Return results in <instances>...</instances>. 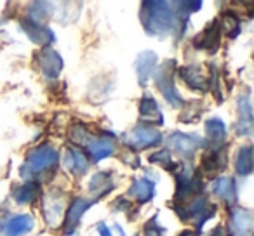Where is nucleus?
<instances>
[{"label":"nucleus","mask_w":254,"mask_h":236,"mask_svg":"<svg viewBox=\"0 0 254 236\" xmlns=\"http://www.w3.org/2000/svg\"><path fill=\"white\" fill-rule=\"evenodd\" d=\"M178 7L181 4L178 2ZM188 14L181 9H174L169 2H143L141 4V23L148 35H174L180 39L187 32Z\"/></svg>","instance_id":"f257e3e1"},{"label":"nucleus","mask_w":254,"mask_h":236,"mask_svg":"<svg viewBox=\"0 0 254 236\" xmlns=\"http://www.w3.org/2000/svg\"><path fill=\"white\" fill-rule=\"evenodd\" d=\"M60 162V153L49 144H44L40 148L33 149L26 158V163L21 167V177L23 179H30V177L37 176V174L47 172V170L54 169Z\"/></svg>","instance_id":"f03ea898"},{"label":"nucleus","mask_w":254,"mask_h":236,"mask_svg":"<svg viewBox=\"0 0 254 236\" xmlns=\"http://www.w3.org/2000/svg\"><path fill=\"white\" fill-rule=\"evenodd\" d=\"M174 61H167L166 64L159 68L155 71V85L159 87V91L162 92V95L166 97V101L169 102L173 108H183L185 99L181 97V94L178 92L176 85H174Z\"/></svg>","instance_id":"7ed1b4c3"},{"label":"nucleus","mask_w":254,"mask_h":236,"mask_svg":"<svg viewBox=\"0 0 254 236\" xmlns=\"http://www.w3.org/2000/svg\"><path fill=\"white\" fill-rule=\"evenodd\" d=\"M124 142L131 149L139 151V149H148V148H153V146L160 144V142H162V134H160L155 127H152V125L139 124V125H136L129 134H126Z\"/></svg>","instance_id":"20e7f679"},{"label":"nucleus","mask_w":254,"mask_h":236,"mask_svg":"<svg viewBox=\"0 0 254 236\" xmlns=\"http://www.w3.org/2000/svg\"><path fill=\"white\" fill-rule=\"evenodd\" d=\"M167 144H169V151H176L178 155L185 156V158H190L195 155L198 148H205V141L198 136L191 134H183V132H174L167 139Z\"/></svg>","instance_id":"39448f33"},{"label":"nucleus","mask_w":254,"mask_h":236,"mask_svg":"<svg viewBox=\"0 0 254 236\" xmlns=\"http://www.w3.org/2000/svg\"><path fill=\"white\" fill-rule=\"evenodd\" d=\"M37 64H39L40 71L46 77V80H56L60 77L61 70H63V59L61 56L51 47H44L35 57Z\"/></svg>","instance_id":"423d86ee"},{"label":"nucleus","mask_w":254,"mask_h":236,"mask_svg":"<svg viewBox=\"0 0 254 236\" xmlns=\"http://www.w3.org/2000/svg\"><path fill=\"white\" fill-rule=\"evenodd\" d=\"M230 236H253V212L242 207L230 208Z\"/></svg>","instance_id":"0eeeda50"},{"label":"nucleus","mask_w":254,"mask_h":236,"mask_svg":"<svg viewBox=\"0 0 254 236\" xmlns=\"http://www.w3.org/2000/svg\"><path fill=\"white\" fill-rule=\"evenodd\" d=\"M219 42H221V23L218 19H212L204 28V32L200 35H197V39L193 40V46L200 50L216 52V49L219 47Z\"/></svg>","instance_id":"6e6552de"},{"label":"nucleus","mask_w":254,"mask_h":236,"mask_svg":"<svg viewBox=\"0 0 254 236\" xmlns=\"http://www.w3.org/2000/svg\"><path fill=\"white\" fill-rule=\"evenodd\" d=\"M89 158L94 163L101 162V160L108 158L115 153V142H113L112 136H99V138H92L85 146Z\"/></svg>","instance_id":"1a4fd4ad"},{"label":"nucleus","mask_w":254,"mask_h":236,"mask_svg":"<svg viewBox=\"0 0 254 236\" xmlns=\"http://www.w3.org/2000/svg\"><path fill=\"white\" fill-rule=\"evenodd\" d=\"M91 205H92V201L85 200V198H75V200L71 201L70 208H68V212H66V217H64V226H63L64 235H73L78 222H80V217L91 208Z\"/></svg>","instance_id":"9d476101"},{"label":"nucleus","mask_w":254,"mask_h":236,"mask_svg":"<svg viewBox=\"0 0 254 236\" xmlns=\"http://www.w3.org/2000/svg\"><path fill=\"white\" fill-rule=\"evenodd\" d=\"M157 54L153 50H143L138 57H136V73H138V82L139 85H146L148 78L153 75L157 68Z\"/></svg>","instance_id":"9b49d317"},{"label":"nucleus","mask_w":254,"mask_h":236,"mask_svg":"<svg viewBox=\"0 0 254 236\" xmlns=\"http://www.w3.org/2000/svg\"><path fill=\"white\" fill-rule=\"evenodd\" d=\"M226 160H228V151L226 146H219V148H212L207 155L202 158V167L207 174H216L225 170Z\"/></svg>","instance_id":"f8f14e48"},{"label":"nucleus","mask_w":254,"mask_h":236,"mask_svg":"<svg viewBox=\"0 0 254 236\" xmlns=\"http://www.w3.org/2000/svg\"><path fill=\"white\" fill-rule=\"evenodd\" d=\"M239 104V124H237V134L249 136L253 132V106H251L249 95H242L237 101Z\"/></svg>","instance_id":"ddd939ff"},{"label":"nucleus","mask_w":254,"mask_h":236,"mask_svg":"<svg viewBox=\"0 0 254 236\" xmlns=\"http://www.w3.org/2000/svg\"><path fill=\"white\" fill-rule=\"evenodd\" d=\"M33 228V219L30 215H14V217H9L7 221L2 226V233L5 236H23L28 231H32Z\"/></svg>","instance_id":"4468645a"},{"label":"nucleus","mask_w":254,"mask_h":236,"mask_svg":"<svg viewBox=\"0 0 254 236\" xmlns=\"http://www.w3.org/2000/svg\"><path fill=\"white\" fill-rule=\"evenodd\" d=\"M139 116H141V120L145 122V125L148 124H164V116L162 111H160L159 104L157 101L152 97V95H145L139 102Z\"/></svg>","instance_id":"2eb2a0df"},{"label":"nucleus","mask_w":254,"mask_h":236,"mask_svg":"<svg viewBox=\"0 0 254 236\" xmlns=\"http://www.w3.org/2000/svg\"><path fill=\"white\" fill-rule=\"evenodd\" d=\"M180 77L183 78V82L188 85L190 89L193 91H198V92H207L209 91V82L204 75L200 73L197 66H185L180 70Z\"/></svg>","instance_id":"dca6fc26"},{"label":"nucleus","mask_w":254,"mask_h":236,"mask_svg":"<svg viewBox=\"0 0 254 236\" xmlns=\"http://www.w3.org/2000/svg\"><path fill=\"white\" fill-rule=\"evenodd\" d=\"M23 30L26 32V35L30 37V40L35 44H39V46H49V44L54 42V33L51 32L47 26L44 25H33V23L30 21H23L21 23Z\"/></svg>","instance_id":"f3484780"},{"label":"nucleus","mask_w":254,"mask_h":236,"mask_svg":"<svg viewBox=\"0 0 254 236\" xmlns=\"http://www.w3.org/2000/svg\"><path fill=\"white\" fill-rule=\"evenodd\" d=\"M64 163H66L68 170H70L71 174H75V176H84L89 169L87 156L78 148H73V146H71L66 151V155H64Z\"/></svg>","instance_id":"a211bd4d"},{"label":"nucleus","mask_w":254,"mask_h":236,"mask_svg":"<svg viewBox=\"0 0 254 236\" xmlns=\"http://www.w3.org/2000/svg\"><path fill=\"white\" fill-rule=\"evenodd\" d=\"M63 196H58V193H53L46 198L44 201V219L49 222L51 226H56L60 221L61 214H63Z\"/></svg>","instance_id":"6ab92c4d"},{"label":"nucleus","mask_w":254,"mask_h":236,"mask_svg":"<svg viewBox=\"0 0 254 236\" xmlns=\"http://www.w3.org/2000/svg\"><path fill=\"white\" fill-rule=\"evenodd\" d=\"M113 179L108 172H98L92 176V179L89 181V191L94 194L96 198H103L113 189Z\"/></svg>","instance_id":"aec40b11"},{"label":"nucleus","mask_w":254,"mask_h":236,"mask_svg":"<svg viewBox=\"0 0 254 236\" xmlns=\"http://www.w3.org/2000/svg\"><path fill=\"white\" fill-rule=\"evenodd\" d=\"M214 194L226 201L228 205H233L237 201V188L235 181L232 177H219L214 183Z\"/></svg>","instance_id":"412c9836"},{"label":"nucleus","mask_w":254,"mask_h":236,"mask_svg":"<svg viewBox=\"0 0 254 236\" xmlns=\"http://www.w3.org/2000/svg\"><path fill=\"white\" fill-rule=\"evenodd\" d=\"M129 194L134 196L139 203H146L155 194V184L148 179H136L132 183V186L129 188Z\"/></svg>","instance_id":"4be33fe9"},{"label":"nucleus","mask_w":254,"mask_h":236,"mask_svg":"<svg viewBox=\"0 0 254 236\" xmlns=\"http://www.w3.org/2000/svg\"><path fill=\"white\" fill-rule=\"evenodd\" d=\"M205 134H207L209 141H211L212 144H216V148L223 146V142H225V139H226L225 122L219 120V118H209V120L205 122Z\"/></svg>","instance_id":"5701e85b"},{"label":"nucleus","mask_w":254,"mask_h":236,"mask_svg":"<svg viewBox=\"0 0 254 236\" xmlns=\"http://www.w3.org/2000/svg\"><path fill=\"white\" fill-rule=\"evenodd\" d=\"M253 146H244L237 153V162H235V170L239 176H251L253 172Z\"/></svg>","instance_id":"b1692460"},{"label":"nucleus","mask_w":254,"mask_h":236,"mask_svg":"<svg viewBox=\"0 0 254 236\" xmlns=\"http://www.w3.org/2000/svg\"><path fill=\"white\" fill-rule=\"evenodd\" d=\"M39 191H40V186L35 181H32V183H26V184H23L21 188H18V189L12 193V198H14L18 203L26 205V203H32V201L39 196Z\"/></svg>","instance_id":"393cba45"},{"label":"nucleus","mask_w":254,"mask_h":236,"mask_svg":"<svg viewBox=\"0 0 254 236\" xmlns=\"http://www.w3.org/2000/svg\"><path fill=\"white\" fill-rule=\"evenodd\" d=\"M51 12H53V5H51L49 2H33L28 11V16H30V19H32L30 23H33V25H42L44 21L49 19Z\"/></svg>","instance_id":"a878e982"},{"label":"nucleus","mask_w":254,"mask_h":236,"mask_svg":"<svg viewBox=\"0 0 254 236\" xmlns=\"http://www.w3.org/2000/svg\"><path fill=\"white\" fill-rule=\"evenodd\" d=\"M223 26H225L228 39H235V37L240 33V19H239V16H237L235 12L228 11L225 16H223Z\"/></svg>","instance_id":"bb28decb"},{"label":"nucleus","mask_w":254,"mask_h":236,"mask_svg":"<svg viewBox=\"0 0 254 236\" xmlns=\"http://www.w3.org/2000/svg\"><path fill=\"white\" fill-rule=\"evenodd\" d=\"M70 139L73 141V144L87 146V142L92 139V136L89 134V131L82 124H75L73 127L70 129Z\"/></svg>","instance_id":"cd10ccee"},{"label":"nucleus","mask_w":254,"mask_h":236,"mask_svg":"<svg viewBox=\"0 0 254 236\" xmlns=\"http://www.w3.org/2000/svg\"><path fill=\"white\" fill-rule=\"evenodd\" d=\"M150 162L159 163V165H164L166 169H171V167H173V155H171L169 149L164 148V149H160V151L153 153V155L150 156Z\"/></svg>","instance_id":"c85d7f7f"},{"label":"nucleus","mask_w":254,"mask_h":236,"mask_svg":"<svg viewBox=\"0 0 254 236\" xmlns=\"http://www.w3.org/2000/svg\"><path fill=\"white\" fill-rule=\"evenodd\" d=\"M164 233H166V229H164L162 226H159V222H157V215L155 217H152L145 224V236H164Z\"/></svg>","instance_id":"c756f323"},{"label":"nucleus","mask_w":254,"mask_h":236,"mask_svg":"<svg viewBox=\"0 0 254 236\" xmlns=\"http://www.w3.org/2000/svg\"><path fill=\"white\" fill-rule=\"evenodd\" d=\"M211 71H212L211 87H212V85H214V94H216V99H218V101H221V99H223V95H221V92H219V87H218V84H219L218 70H216V66H211Z\"/></svg>","instance_id":"7c9ffc66"},{"label":"nucleus","mask_w":254,"mask_h":236,"mask_svg":"<svg viewBox=\"0 0 254 236\" xmlns=\"http://www.w3.org/2000/svg\"><path fill=\"white\" fill-rule=\"evenodd\" d=\"M98 233H99V236H112V231L106 228L105 222H99L98 224Z\"/></svg>","instance_id":"2f4dec72"},{"label":"nucleus","mask_w":254,"mask_h":236,"mask_svg":"<svg viewBox=\"0 0 254 236\" xmlns=\"http://www.w3.org/2000/svg\"><path fill=\"white\" fill-rule=\"evenodd\" d=\"M127 207H129V203H127V200H126V198H119V200H117L115 210H126Z\"/></svg>","instance_id":"473e14b6"},{"label":"nucleus","mask_w":254,"mask_h":236,"mask_svg":"<svg viewBox=\"0 0 254 236\" xmlns=\"http://www.w3.org/2000/svg\"><path fill=\"white\" fill-rule=\"evenodd\" d=\"M212 236H226L225 229H223V226H218V228L212 231Z\"/></svg>","instance_id":"72a5a7b5"},{"label":"nucleus","mask_w":254,"mask_h":236,"mask_svg":"<svg viewBox=\"0 0 254 236\" xmlns=\"http://www.w3.org/2000/svg\"><path fill=\"white\" fill-rule=\"evenodd\" d=\"M113 228H115V229H117V233H119V235H120V236H126V233H124V229H122V228H120V226H119V224H115V226H113Z\"/></svg>","instance_id":"f704fd0d"},{"label":"nucleus","mask_w":254,"mask_h":236,"mask_svg":"<svg viewBox=\"0 0 254 236\" xmlns=\"http://www.w3.org/2000/svg\"><path fill=\"white\" fill-rule=\"evenodd\" d=\"M180 236H197V233H193V231H185V233H181Z\"/></svg>","instance_id":"c9c22d12"}]
</instances>
